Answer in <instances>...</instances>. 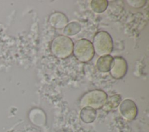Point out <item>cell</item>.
I'll use <instances>...</instances> for the list:
<instances>
[{"label": "cell", "mask_w": 149, "mask_h": 132, "mask_svg": "<svg viewBox=\"0 0 149 132\" xmlns=\"http://www.w3.org/2000/svg\"><path fill=\"white\" fill-rule=\"evenodd\" d=\"M73 42L68 37L58 35L54 38L51 44V51L58 58L65 59L73 52Z\"/></svg>", "instance_id": "cell-1"}, {"label": "cell", "mask_w": 149, "mask_h": 132, "mask_svg": "<svg viewBox=\"0 0 149 132\" xmlns=\"http://www.w3.org/2000/svg\"><path fill=\"white\" fill-rule=\"evenodd\" d=\"M92 45L94 53L100 56L109 55L113 49L112 38L105 31H100L95 34Z\"/></svg>", "instance_id": "cell-2"}, {"label": "cell", "mask_w": 149, "mask_h": 132, "mask_svg": "<svg viewBox=\"0 0 149 132\" xmlns=\"http://www.w3.org/2000/svg\"><path fill=\"white\" fill-rule=\"evenodd\" d=\"M107 99V94L101 90H94L86 93L80 100L83 107H90L94 109H100L104 105Z\"/></svg>", "instance_id": "cell-3"}, {"label": "cell", "mask_w": 149, "mask_h": 132, "mask_svg": "<svg viewBox=\"0 0 149 132\" xmlns=\"http://www.w3.org/2000/svg\"><path fill=\"white\" fill-rule=\"evenodd\" d=\"M73 53L76 59L81 62H87L92 59L94 51L91 41L87 39H80L73 45Z\"/></svg>", "instance_id": "cell-4"}, {"label": "cell", "mask_w": 149, "mask_h": 132, "mask_svg": "<svg viewBox=\"0 0 149 132\" xmlns=\"http://www.w3.org/2000/svg\"><path fill=\"white\" fill-rule=\"evenodd\" d=\"M127 64L126 60L121 56H116L113 58L112 65L109 70L112 77L116 79L123 78L126 74Z\"/></svg>", "instance_id": "cell-5"}, {"label": "cell", "mask_w": 149, "mask_h": 132, "mask_svg": "<svg viewBox=\"0 0 149 132\" xmlns=\"http://www.w3.org/2000/svg\"><path fill=\"white\" fill-rule=\"evenodd\" d=\"M119 109L122 116L129 121L134 120L138 112L136 104L129 99L123 100L120 104Z\"/></svg>", "instance_id": "cell-6"}, {"label": "cell", "mask_w": 149, "mask_h": 132, "mask_svg": "<svg viewBox=\"0 0 149 132\" xmlns=\"http://www.w3.org/2000/svg\"><path fill=\"white\" fill-rule=\"evenodd\" d=\"M49 24L54 28L61 29L64 28L68 23V19L62 12H54L49 17Z\"/></svg>", "instance_id": "cell-7"}, {"label": "cell", "mask_w": 149, "mask_h": 132, "mask_svg": "<svg viewBox=\"0 0 149 132\" xmlns=\"http://www.w3.org/2000/svg\"><path fill=\"white\" fill-rule=\"evenodd\" d=\"M113 57L110 55L100 56L97 60L96 66L97 69L101 72H109L112 63L113 61Z\"/></svg>", "instance_id": "cell-8"}, {"label": "cell", "mask_w": 149, "mask_h": 132, "mask_svg": "<svg viewBox=\"0 0 149 132\" xmlns=\"http://www.w3.org/2000/svg\"><path fill=\"white\" fill-rule=\"evenodd\" d=\"M96 110L90 107H83L80 112V118L86 123H92L96 117Z\"/></svg>", "instance_id": "cell-9"}, {"label": "cell", "mask_w": 149, "mask_h": 132, "mask_svg": "<svg viewBox=\"0 0 149 132\" xmlns=\"http://www.w3.org/2000/svg\"><path fill=\"white\" fill-rule=\"evenodd\" d=\"M81 25L77 22H72L64 27L63 33L65 36H73L80 32Z\"/></svg>", "instance_id": "cell-10"}, {"label": "cell", "mask_w": 149, "mask_h": 132, "mask_svg": "<svg viewBox=\"0 0 149 132\" xmlns=\"http://www.w3.org/2000/svg\"><path fill=\"white\" fill-rule=\"evenodd\" d=\"M121 101V97L119 95H114L109 98H107L106 102L103 106V109L106 111L111 110L117 107Z\"/></svg>", "instance_id": "cell-11"}, {"label": "cell", "mask_w": 149, "mask_h": 132, "mask_svg": "<svg viewBox=\"0 0 149 132\" xmlns=\"http://www.w3.org/2000/svg\"><path fill=\"white\" fill-rule=\"evenodd\" d=\"M90 6L91 9L95 13H100L105 10L108 6V1H91Z\"/></svg>", "instance_id": "cell-12"}, {"label": "cell", "mask_w": 149, "mask_h": 132, "mask_svg": "<svg viewBox=\"0 0 149 132\" xmlns=\"http://www.w3.org/2000/svg\"><path fill=\"white\" fill-rule=\"evenodd\" d=\"M127 2L133 8H141L145 5L146 1H127Z\"/></svg>", "instance_id": "cell-13"}]
</instances>
